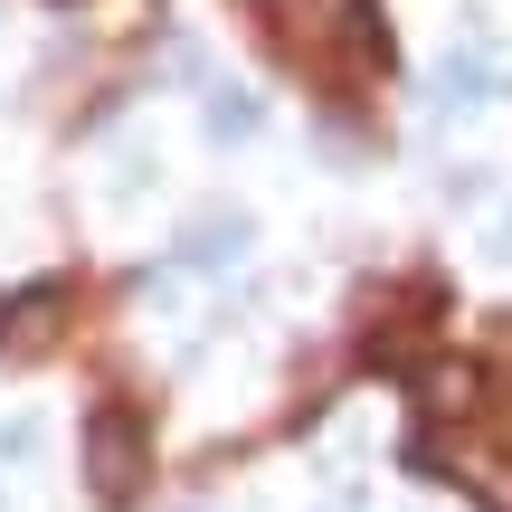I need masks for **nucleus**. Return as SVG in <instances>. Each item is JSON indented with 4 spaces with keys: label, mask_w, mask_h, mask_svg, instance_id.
I'll return each mask as SVG.
<instances>
[{
    "label": "nucleus",
    "mask_w": 512,
    "mask_h": 512,
    "mask_svg": "<svg viewBox=\"0 0 512 512\" xmlns=\"http://www.w3.org/2000/svg\"><path fill=\"white\" fill-rule=\"evenodd\" d=\"M256 124H266V105H256L247 86H219V95H209V143H247Z\"/></svg>",
    "instance_id": "nucleus-6"
},
{
    "label": "nucleus",
    "mask_w": 512,
    "mask_h": 512,
    "mask_svg": "<svg viewBox=\"0 0 512 512\" xmlns=\"http://www.w3.org/2000/svg\"><path fill=\"white\" fill-rule=\"evenodd\" d=\"M475 389H484L475 361H437V370L418 380V399H427V418H465V408H475Z\"/></svg>",
    "instance_id": "nucleus-4"
},
{
    "label": "nucleus",
    "mask_w": 512,
    "mask_h": 512,
    "mask_svg": "<svg viewBox=\"0 0 512 512\" xmlns=\"http://www.w3.org/2000/svg\"><path fill=\"white\" fill-rule=\"evenodd\" d=\"M238 247H247V219H190L181 266H238Z\"/></svg>",
    "instance_id": "nucleus-5"
},
{
    "label": "nucleus",
    "mask_w": 512,
    "mask_h": 512,
    "mask_svg": "<svg viewBox=\"0 0 512 512\" xmlns=\"http://www.w3.org/2000/svg\"><path fill=\"white\" fill-rule=\"evenodd\" d=\"M494 86H503V57L484 48V38H465V48H446V57H437V105L475 114V105H494Z\"/></svg>",
    "instance_id": "nucleus-3"
},
{
    "label": "nucleus",
    "mask_w": 512,
    "mask_h": 512,
    "mask_svg": "<svg viewBox=\"0 0 512 512\" xmlns=\"http://www.w3.org/2000/svg\"><path fill=\"white\" fill-rule=\"evenodd\" d=\"M465 484L484 494V512H512V465H465Z\"/></svg>",
    "instance_id": "nucleus-7"
},
{
    "label": "nucleus",
    "mask_w": 512,
    "mask_h": 512,
    "mask_svg": "<svg viewBox=\"0 0 512 512\" xmlns=\"http://www.w3.org/2000/svg\"><path fill=\"white\" fill-rule=\"evenodd\" d=\"M86 475L105 503H133V484H143V418L133 408H95L86 418Z\"/></svg>",
    "instance_id": "nucleus-1"
},
{
    "label": "nucleus",
    "mask_w": 512,
    "mask_h": 512,
    "mask_svg": "<svg viewBox=\"0 0 512 512\" xmlns=\"http://www.w3.org/2000/svg\"><path fill=\"white\" fill-rule=\"evenodd\" d=\"M503 361H512V323H503Z\"/></svg>",
    "instance_id": "nucleus-8"
},
{
    "label": "nucleus",
    "mask_w": 512,
    "mask_h": 512,
    "mask_svg": "<svg viewBox=\"0 0 512 512\" xmlns=\"http://www.w3.org/2000/svg\"><path fill=\"white\" fill-rule=\"evenodd\" d=\"M57 313H67V285H19L0 304V361H38L57 342Z\"/></svg>",
    "instance_id": "nucleus-2"
}]
</instances>
